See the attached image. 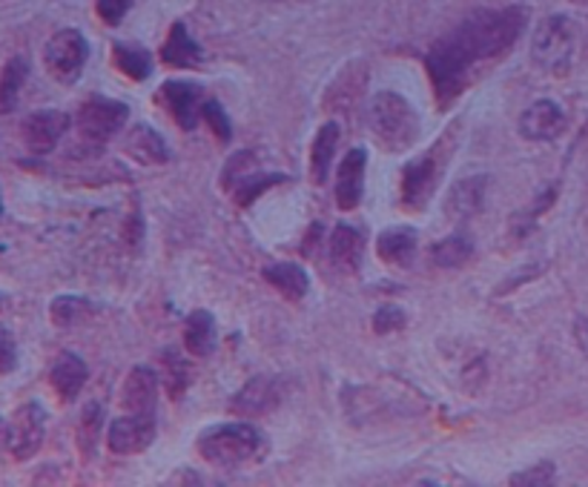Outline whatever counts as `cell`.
<instances>
[{"mask_svg": "<svg viewBox=\"0 0 588 487\" xmlns=\"http://www.w3.org/2000/svg\"><path fill=\"white\" fill-rule=\"evenodd\" d=\"M522 26H526V9H491L466 17L457 29L436 40L425 55L436 104L445 109L451 100H457L471 84L477 67L503 58L522 35Z\"/></svg>", "mask_w": 588, "mask_h": 487, "instance_id": "obj_1", "label": "cell"}, {"mask_svg": "<svg viewBox=\"0 0 588 487\" xmlns=\"http://www.w3.org/2000/svg\"><path fill=\"white\" fill-rule=\"evenodd\" d=\"M367 127L388 153H405L420 138V115L399 92H376L367 104Z\"/></svg>", "mask_w": 588, "mask_h": 487, "instance_id": "obj_2", "label": "cell"}, {"mask_svg": "<svg viewBox=\"0 0 588 487\" xmlns=\"http://www.w3.org/2000/svg\"><path fill=\"white\" fill-rule=\"evenodd\" d=\"M196 448L207 465L219 471H238L261 459L264 436L252 425H213L201 430Z\"/></svg>", "mask_w": 588, "mask_h": 487, "instance_id": "obj_3", "label": "cell"}, {"mask_svg": "<svg viewBox=\"0 0 588 487\" xmlns=\"http://www.w3.org/2000/svg\"><path fill=\"white\" fill-rule=\"evenodd\" d=\"M531 58L545 75H568L574 61V26L566 15H551L537 26Z\"/></svg>", "mask_w": 588, "mask_h": 487, "instance_id": "obj_4", "label": "cell"}, {"mask_svg": "<svg viewBox=\"0 0 588 487\" xmlns=\"http://www.w3.org/2000/svg\"><path fill=\"white\" fill-rule=\"evenodd\" d=\"M448 150H451V135H445L431 153L422 155L420 161L408 164L402 173V206L405 210H422L434 195L439 176L448 164Z\"/></svg>", "mask_w": 588, "mask_h": 487, "instance_id": "obj_5", "label": "cell"}, {"mask_svg": "<svg viewBox=\"0 0 588 487\" xmlns=\"http://www.w3.org/2000/svg\"><path fill=\"white\" fill-rule=\"evenodd\" d=\"M127 121H130V107L121 100L101 98V95H92L90 100H84L75 118L81 138L95 150L107 144L115 132H121Z\"/></svg>", "mask_w": 588, "mask_h": 487, "instance_id": "obj_6", "label": "cell"}, {"mask_svg": "<svg viewBox=\"0 0 588 487\" xmlns=\"http://www.w3.org/2000/svg\"><path fill=\"white\" fill-rule=\"evenodd\" d=\"M90 58V44L78 29L55 32L44 49V63L49 75L61 84H75Z\"/></svg>", "mask_w": 588, "mask_h": 487, "instance_id": "obj_7", "label": "cell"}, {"mask_svg": "<svg viewBox=\"0 0 588 487\" xmlns=\"http://www.w3.org/2000/svg\"><path fill=\"white\" fill-rule=\"evenodd\" d=\"M46 439V411L40 402H26L7 425V450L15 462H26L40 450Z\"/></svg>", "mask_w": 588, "mask_h": 487, "instance_id": "obj_8", "label": "cell"}, {"mask_svg": "<svg viewBox=\"0 0 588 487\" xmlns=\"http://www.w3.org/2000/svg\"><path fill=\"white\" fill-rule=\"evenodd\" d=\"M155 436H158L155 413H130V416H121L107 427V444L118 456L144 453L155 442Z\"/></svg>", "mask_w": 588, "mask_h": 487, "instance_id": "obj_9", "label": "cell"}, {"mask_svg": "<svg viewBox=\"0 0 588 487\" xmlns=\"http://www.w3.org/2000/svg\"><path fill=\"white\" fill-rule=\"evenodd\" d=\"M69 123H72V118L61 109H40V112L26 115L21 121L23 146L32 155H49L69 132Z\"/></svg>", "mask_w": 588, "mask_h": 487, "instance_id": "obj_10", "label": "cell"}, {"mask_svg": "<svg viewBox=\"0 0 588 487\" xmlns=\"http://www.w3.org/2000/svg\"><path fill=\"white\" fill-rule=\"evenodd\" d=\"M158 100L167 107V112L176 118L181 130L192 132L201 121V104H204V90L190 81H167L158 90Z\"/></svg>", "mask_w": 588, "mask_h": 487, "instance_id": "obj_11", "label": "cell"}, {"mask_svg": "<svg viewBox=\"0 0 588 487\" xmlns=\"http://www.w3.org/2000/svg\"><path fill=\"white\" fill-rule=\"evenodd\" d=\"M566 130V112L557 100H534L520 118V135L528 141H554Z\"/></svg>", "mask_w": 588, "mask_h": 487, "instance_id": "obj_12", "label": "cell"}, {"mask_svg": "<svg viewBox=\"0 0 588 487\" xmlns=\"http://www.w3.org/2000/svg\"><path fill=\"white\" fill-rule=\"evenodd\" d=\"M279 402H282V384L275 379H268V376H256V379L247 381L245 388L233 396L230 407H233V413H238V416L252 419V416H264V413L275 411V404Z\"/></svg>", "mask_w": 588, "mask_h": 487, "instance_id": "obj_13", "label": "cell"}, {"mask_svg": "<svg viewBox=\"0 0 588 487\" xmlns=\"http://www.w3.org/2000/svg\"><path fill=\"white\" fill-rule=\"evenodd\" d=\"M365 169L367 153L365 150H351L339 164L337 176V204L339 210H356L365 192Z\"/></svg>", "mask_w": 588, "mask_h": 487, "instance_id": "obj_14", "label": "cell"}, {"mask_svg": "<svg viewBox=\"0 0 588 487\" xmlns=\"http://www.w3.org/2000/svg\"><path fill=\"white\" fill-rule=\"evenodd\" d=\"M485 190H489V178L485 176H468L457 181L448 192V201H445V215L454 218V222L474 218L482 210V204H485Z\"/></svg>", "mask_w": 588, "mask_h": 487, "instance_id": "obj_15", "label": "cell"}, {"mask_svg": "<svg viewBox=\"0 0 588 487\" xmlns=\"http://www.w3.org/2000/svg\"><path fill=\"white\" fill-rule=\"evenodd\" d=\"M90 379V367L78 353H61L55 358L52 370H49V384L63 402H75Z\"/></svg>", "mask_w": 588, "mask_h": 487, "instance_id": "obj_16", "label": "cell"}, {"mask_svg": "<svg viewBox=\"0 0 588 487\" xmlns=\"http://www.w3.org/2000/svg\"><path fill=\"white\" fill-rule=\"evenodd\" d=\"M155 399H158V373L150 367H136L124 379L121 407L127 413H155Z\"/></svg>", "mask_w": 588, "mask_h": 487, "instance_id": "obj_17", "label": "cell"}, {"mask_svg": "<svg viewBox=\"0 0 588 487\" xmlns=\"http://www.w3.org/2000/svg\"><path fill=\"white\" fill-rule=\"evenodd\" d=\"M330 261L339 273H356L362 266V256H365V236L351 224H339L330 233Z\"/></svg>", "mask_w": 588, "mask_h": 487, "instance_id": "obj_18", "label": "cell"}, {"mask_svg": "<svg viewBox=\"0 0 588 487\" xmlns=\"http://www.w3.org/2000/svg\"><path fill=\"white\" fill-rule=\"evenodd\" d=\"M127 153H130L138 164H146V167H158V164H167V161L173 158L167 141L155 130H150L146 123H138L136 130L130 132V138H127Z\"/></svg>", "mask_w": 588, "mask_h": 487, "instance_id": "obj_19", "label": "cell"}, {"mask_svg": "<svg viewBox=\"0 0 588 487\" xmlns=\"http://www.w3.org/2000/svg\"><path fill=\"white\" fill-rule=\"evenodd\" d=\"M201 58H204V52H201V46L190 38L187 26H184V23H173L167 44L161 49V61L176 69H192L199 67Z\"/></svg>", "mask_w": 588, "mask_h": 487, "instance_id": "obj_20", "label": "cell"}, {"mask_svg": "<svg viewBox=\"0 0 588 487\" xmlns=\"http://www.w3.org/2000/svg\"><path fill=\"white\" fill-rule=\"evenodd\" d=\"M215 319L213 312L207 310H196L187 316L184 321V347L190 351V356L204 358L215 351Z\"/></svg>", "mask_w": 588, "mask_h": 487, "instance_id": "obj_21", "label": "cell"}, {"mask_svg": "<svg viewBox=\"0 0 588 487\" xmlns=\"http://www.w3.org/2000/svg\"><path fill=\"white\" fill-rule=\"evenodd\" d=\"M264 282L273 284L287 301H302L310 289V278H307L305 270L298 264H291V261L264 266Z\"/></svg>", "mask_w": 588, "mask_h": 487, "instance_id": "obj_22", "label": "cell"}, {"mask_svg": "<svg viewBox=\"0 0 588 487\" xmlns=\"http://www.w3.org/2000/svg\"><path fill=\"white\" fill-rule=\"evenodd\" d=\"M376 252L385 264H408L416 252V229L411 227H393L385 229L379 241H376Z\"/></svg>", "mask_w": 588, "mask_h": 487, "instance_id": "obj_23", "label": "cell"}, {"mask_svg": "<svg viewBox=\"0 0 588 487\" xmlns=\"http://www.w3.org/2000/svg\"><path fill=\"white\" fill-rule=\"evenodd\" d=\"M337 146H339V123L328 121L325 127H319V132H316L314 138V146H310V176H314L316 183L328 181Z\"/></svg>", "mask_w": 588, "mask_h": 487, "instance_id": "obj_24", "label": "cell"}, {"mask_svg": "<svg viewBox=\"0 0 588 487\" xmlns=\"http://www.w3.org/2000/svg\"><path fill=\"white\" fill-rule=\"evenodd\" d=\"M30 78V63L26 58H9V63L0 72V115H9L17 107V98H21V90Z\"/></svg>", "mask_w": 588, "mask_h": 487, "instance_id": "obj_25", "label": "cell"}, {"mask_svg": "<svg viewBox=\"0 0 588 487\" xmlns=\"http://www.w3.org/2000/svg\"><path fill=\"white\" fill-rule=\"evenodd\" d=\"M474 256V241L462 233H454V236L443 238L431 247V261L443 270H454V266H462L471 261Z\"/></svg>", "mask_w": 588, "mask_h": 487, "instance_id": "obj_26", "label": "cell"}, {"mask_svg": "<svg viewBox=\"0 0 588 487\" xmlns=\"http://www.w3.org/2000/svg\"><path fill=\"white\" fill-rule=\"evenodd\" d=\"M113 63L121 69L124 75L130 81H146L150 72H153V58L146 49L141 46H127V44H115L113 46Z\"/></svg>", "mask_w": 588, "mask_h": 487, "instance_id": "obj_27", "label": "cell"}, {"mask_svg": "<svg viewBox=\"0 0 588 487\" xmlns=\"http://www.w3.org/2000/svg\"><path fill=\"white\" fill-rule=\"evenodd\" d=\"M92 301L84 296H58L49 305V316H52L55 328H75L81 321L90 319Z\"/></svg>", "mask_w": 588, "mask_h": 487, "instance_id": "obj_28", "label": "cell"}, {"mask_svg": "<svg viewBox=\"0 0 588 487\" xmlns=\"http://www.w3.org/2000/svg\"><path fill=\"white\" fill-rule=\"evenodd\" d=\"M279 181H284V176H264V173H259V169L252 167L250 173H245V176L238 178V181L230 187V192L236 195L238 204L247 206L259 199L261 192L270 190V187H275Z\"/></svg>", "mask_w": 588, "mask_h": 487, "instance_id": "obj_29", "label": "cell"}, {"mask_svg": "<svg viewBox=\"0 0 588 487\" xmlns=\"http://www.w3.org/2000/svg\"><path fill=\"white\" fill-rule=\"evenodd\" d=\"M164 384L169 390V399H181L190 384V367L176 351H164Z\"/></svg>", "mask_w": 588, "mask_h": 487, "instance_id": "obj_30", "label": "cell"}, {"mask_svg": "<svg viewBox=\"0 0 588 487\" xmlns=\"http://www.w3.org/2000/svg\"><path fill=\"white\" fill-rule=\"evenodd\" d=\"M104 425V411L101 404H90L81 416V430H78V444L84 450V456L95 453V444H98V430Z\"/></svg>", "mask_w": 588, "mask_h": 487, "instance_id": "obj_31", "label": "cell"}, {"mask_svg": "<svg viewBox=\"0 0 588 487\" xmlns=\"http://www.w3.org/2000/svg\"><path fill=\"white\" fill-rule=\"evenodd\" d=\"M201 121H204L207 127L215 132V138H219V141H230V135H233V132H230L227 115H224V109L219 100L204 98V104H201Z\"/></svg>", "mask_w": 588, "mask_h": 487, "instance_id": "obj_32", "label": "cell"}, {"mask_svg": "<svg viewBox=\"0 0 588 487\" xmlns=\"http://www.w3.org/2000/svg\"><path fill=\"white\" fill-rule=\"evenodd\" d=\"M408 324V316L402 307L397 305H388V307H379L374 316V330L379 335L385 333H397V330H402Z\"/></svg>", "mask_w": 588, "mask_h": 487, "instance_id": "obj_33", "label": "cell"}, {"mask_svg": "<svg viewBox=\"0 0 588 487\" xmlns=\"http://www.w3.org/2000/svg\"><path fill=\"white\" fill-rule=\"evenodd\" d=\"M511 485H551V482H554V465H551V462H537L534 467H528V471H522V473H514L511 479Z\"/></svg>", "mask_w": 588, "mask_h": 487, "instance_id": "obj_34", "label": "cell"}, {"mask_svg": "<svg viewBox=\"0 0 588 487\" xmlns=\"http://www.w3.org/2000/svg\"><path fill=\"white\" fill-rule=\"evenodd\" d=\"M17 367V344L12 330L0 324V376L15 373Z\"/></svg>", "mask_w": 588, "mask_h": 487, "instance_id": "obj_35", "label": "cell"}, {"mask_svg": "<svg viewBox=\"0 0 588 487\" xmlns=\"http://www.w3.org/2000/svg\"><path fill=\"white\" fill-rule=\"evenodd\" d=\"M132 0H98V17L109 26H118L124 15L130 12Z\"/></svg>", "mask_w": 588, "mask_h": 487, "instance_id": "obj_36", "label": "cell"}, {"mask_svg": "<svg viewBox=\"0 0 588 487\" xmlns=\"http://www.w3.org/2000/svg\"><path fill=\"white\" fill-rule=\"evenodd\" d=\"M0 442H7V425H3V419H0Z\"/></svg>", "mask_w": 588, "mask_h": 487, "instance_id": "obj_37", "label": "cell"}, {"mask_svg": "<svg viewBox=\"0 0 588 487\" xmlns=\"http://www.w3.org/2000/svg\"><path fill=\"white\" fill-rule=\"evenodd\" d=\"M0 215H3V204H0Z\"/></svg>", "mask_w": 588, "mask_h": 487, "instance_id": "obj_38", "label": "cell"}]
</instances>
